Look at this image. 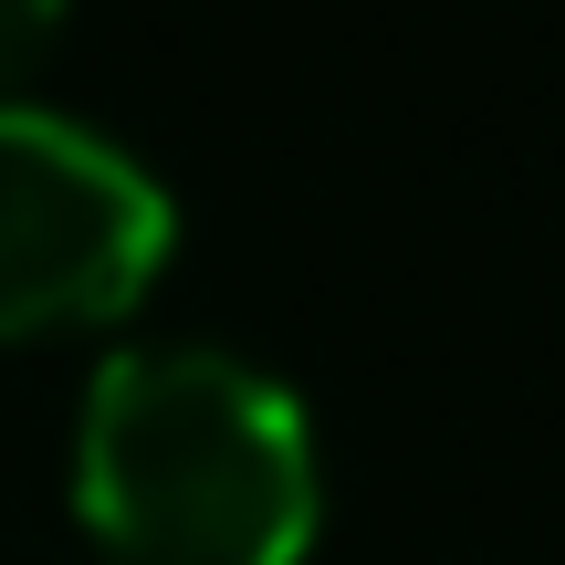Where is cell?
I'll list each match as a JSON object with an SVG mask.
<instances>
[{"label": "cell", "mask_w": 565, "mask_h": 565, "mask_svg": "<svg viewBox=\"0 0 565 565\" xmlns=\"http://www.w3.org/2000/svg\"><path fill=\"white\" fill-rule=\"evenodd\" d=\"M74 503L126 565H294L315 534L303 398L210 335H137L74 419Z\"/></svg>", "instance_id": "cell-1"}, {"label": "cell", "mask_w": 565, "mask_h": 565, "mask_svg": "<svg viewBox=\"0 0 565 565\" xmlns=\"http://www.w3.org/2000/svg\"><path fill=\"white\" fill-rule=\"evenodd\" d=\"M168 252V189L105 126L0 95V324L126 303Z\"/></svg>", "instance_id": "cell-2"}, {"label": "cell", "mask_w": 565, "mask_h": 565, "mask_svg": "<svg viewBox=\"0 0 565 565\" xmlns=\"http://www.w3.org/2000/svg\"><path fill=\"white\" fill-rule=\"evenodd\" d=\"M42 42H53V11H42V0H0V84H11Z\"/></svg>", "instance_id": "cell-3"}]
</instances>
